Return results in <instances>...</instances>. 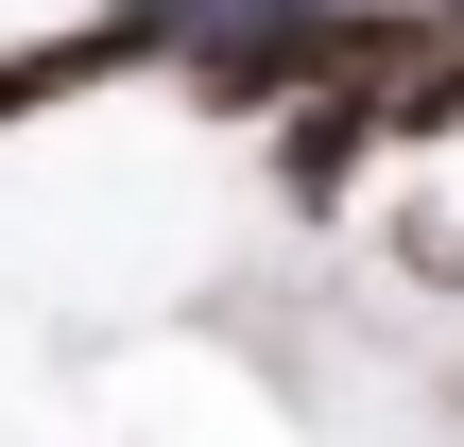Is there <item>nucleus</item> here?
<instances>
[{
    "label": "nucleus",
    "mask_w": 464,
    "mask_h": 447,
    "mask_svg": "<svg viewBox=\"0 0 464 447\" xmlns=\"http://www.w3.org/2000/svg\"><path fill=\"white\" fill-rule=\"evenodd\" d=\"M379 172H396V86H310V103H276V207H293V224H344Z\"/></svg>",
    "instance_id": "1"
}]
</instances>
